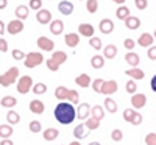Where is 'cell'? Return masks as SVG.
<instances>
[{"mask_svg": "<svg viewBox=\"0 0 156 145\" xmlns=\"http://www.w3.org/2000/svg\"><path fill=\"white\" fill-rule=\"evenodd\" d=\"M55 117H56V120L62 125H69L75 120V117H76V111L73 108V104L69 103V101H61L56 104V108H55Z\"/></svg>", "mask_w": 156, "mask_h": 145, "instance_id": "obj_1", "label": "cell"}, {"mask_svg": "<svg viewBox=\"0 0 156 145\" xmlns=\"http://www.w3.org/2000/svg\"><path fill=\"white\" fill-rule=\"evenodd\" d=\"M55 97L58 100H66L69 103H78V100H80V94L75 90V89H67L66 86H58L56 90H55Z\"/></svg>", "mask_w": 156, "mask_h": 145, "instance_id": "obj_2", "label": "cell"}, {"mask_svg": "<svg viewBox=\"0 0 156 145\" xmlns=\"http://www.w3.org/2000/svg\"><path fill=\"white\" fill-rule=\"evenodd\" d=\"M67 61V55H66V51H62V50H56L53 55H51L50 59H47V67L48 70L51 72H56L59 67H61V64H64Z\"/></svg>", "mask_w": 156, "mask_h": 145, "instance_id": "obj_3", "label": "cell"}, {"mask_svg": "<svg viewBox=\"0 0 156 145\" xmlns=\"http://www.w3.org/2000/svg\"><path fill=\"white\" fill-rule=\"evenodd\" d=\"M19 78V69L17 67H11L8 72H5L3 75H0V84L3 87H8L11 84H14V81Z\"/></svg>", "mask_w": 156, "mask_h": 145, "instance_id": "obj_4", "label": "cell"}, {"mask_svg": "<svg viewBox=\"0 0 156 145\" xmlns=\"http://www.w3.org/2000/svg\"><path fill=\"white\" fill-rule=\"evenodd\" d=\"M42 61H44L42 53H39V51H30V53L25 56L23 64H25V67H27V69H33V67H36V65L41 64Z\"/></svg>", "mask_w": 156, "mask_h": 145, "instance_id": "obj_5", "label": "cell"}, {"mask_svg": "<svg viewBox=\"0 0 156 145\" xmlns=\"http://www.w3.org/2000/svg\"><path fill=\"white\" fill-rule=\"evenodd\" d=\"M31 87H33V78L30 75H25V76L19 78V81H17V92L19 94H27Z\"/></svg>", "mask_w": 156, "mask_h": 145, "instance_id": "obj_6", "label": "cell"}, {"mask_svg": "<svg viewBox=\"0 0 156 145\" xmlns=\"http://www.w3.org/2000/svg\"><path fill=\"white\" fill-rule=\"evenodd\" d=\"M117 89H119V84H117V81H114V80L103 81L101 86H100V92H98V94H103V95H112L114 92H117Z\"/></svg>", "mask_w": 156, "mask_h": 145, "instance_id": "obj_7", "label": "cell"}, {"mask_svg": "<svg viewBox=\"0 0 156 145\" xmlns=\"http://www.w3.org/2000/svg\"><path fill=\"white\" fill-rule=\"evenodd\" d=\"M131 104H133L134 109L144 108L145 104H147V97H145V94H133V97H131Z\"/></svg>", "mask_w": 156, "mask_h": 145, "instance_id": "obj_8", "label": "cell"}, {"mask_svg": "<svg viewBox=\"0 0 156 145\" xmlns=\"http://www.w3.org/2000/svg\"><path fill=\"white\" fill-rule=\"evenodd\" d=\"M22 30H23V22L19 20V19L11 20V22L8 23V27H6V31H8L9 34H19Z\"/></svg>", "mask_w": 156, "mask_h": 145, "instance_id": "obj_9", "label": "cell"}, {"mask_svg": "<svg viewBox=\"0 0 156 145\" xmlns=\"http://www.w3.org/2000/svg\"><path fill=\"white\" fill-rule=\"evenodd\" d=\"M37 47L41 48V50H44V51H51V50H53V47H55V44H53L51 39H48L45 36H41V37L37 39Z\"/></svg>", "mask_w": 156, "mask_h": 145, "instance_id": "obj_10", "label": "cell"}, {"mask_svg": "<svg viewBox=\"0 0 156 145\" xmlns=\"http://www.w3.org/2000/svg\"><path fill=\"white\" fill-rule=\"evenodd\" d=\"M98 28H100V31H101L103 34H109V33H112V30H114V22H112L111 19H101V20L98 22Z\"/></svg>", "mask_w": 156, "mask_h": 145, "instance_id": "obj_11", "label": "cell"}, {"mask_svg": "<svg viewBox=\"0 0 156 145\" xmlns=\"http://www.w3.org/2000/svg\"><path fill=\"white\" fill-rule=\"evenodd\" d=\"M36 20L39 23H50L51 22V12L48 9H39L36 11Z\"/></svg>", "mask_w": 156, "mask_h": 145, "instance_id": "obj_12", "label": "cell"}, {"mask_svg": "<svg viewBox=\"0 0 156 145\" xmlns=\"http://www.w3.org/2000/svg\"><path fill=\"white\" fill-rule=\"evenodd\" d=\"M58 9H59L61 14L69 16V14H72V11H73V3L70 2V0H62V2L58 3Z\"/></svg>", "mask_w": 156, "mask_h": 145, "instance_id": "obj_13", "label": "cell"}, {"mask_svg": "<svg viewBox=\"0 0 156 145\" xmlns=\"http://www.w3.org/2000/svg\"><path fill=\"white\" fill-rule=\"evenodd\" d=\"M90 112V106L87 103H80L78 104V111H76V117L80 118V120H86L87 115Z\"/></svg>", "mask_w": 156, "mask_h": 145, "instance_id": "obj_14", "label": "cell"}, {"mask_svg": "<svg viewBox=\"0 0 156 145\" xmlns=\"http://www.w3.org/2000/svg\"><path fill=\"white\" fill-rule=\"evenodd\" d=\"M78 31H80V34L81 36H86V37H92V34H94V27L90 23H80V27H78Z\"/></svg>", "mask_w": 156, "mask_h": 145, "instance_id": "obj_15", "label": "cell"}, {"mask_svg": "<svg viewBox=\"0 0 156 145\" xmlns=\"http://www.w3.org/2000/svg\"><path fill=\"white\" fill-rule=\"evenodd\" d=\"M137 44L140 47H151L153 45V34H150V33L140 34L139 39H137Z\"/></svg>", "mask_w": 156, "mask_h": 145, "instance_id": "obj_16", "label": "cell"}, {"mask_svg": "<svg viewBox=\"0 0 156 145\" xmlns=\"http://www.w3.org/2000/svg\"><path fill=\"white\" fill-rule=\"evenodd\" d=\"M125 27H126L128 30H136V28H139V27H140V19L136 17V16L126 17V19H125Z\"/></svg>", "mask_w": 156, "mask_h": 145, "instance_id": "obj_17", "label": "cell"}, {"mask_svg": "<svg viewBox=\"0 0 156 145\" xmlns=\"http://www.w3.org/2000/svg\"><path fill=\"white\" fill-rule=\"evenodd\" d=\"M64 41H66V45L67 47H76L78 44H80V36H78L76 33H69L66 34V37H64Z\"/></svg>", "mask_w": 156, "mask_h": 145, "instance_id": "obj_18", "label": "cell"}, {"mask_svg": "<svg viewBox=\"0 0 156 145\" xmlns=\"http://www.w3.org/2000/svg\"><path fill=\"white\" fill-rule=\"evenodd\" d=\"M131 80H142V78L145 76V72L144 70H140V69H137V67H133V69H129V70H126L125 72Z\"/></svg>", "mask_w": 156, "mask_h": 145, "instance_id": "obj_19", "label": "cell"}, {"mask_svg": "<svg viewBox=\"0 0 156 145\" xmlns=\"http://www.w3.org/2000/svg\"><path fill=\"white\" fill-rule=\"evenodd\" d=\"M125 61H126L129 65H131V67H137L140 58H139V55H137V53H134V51H129V53H126V55H125Z\"/></svg>", "mask_w": 156, "mask_h": 145, "instance_id": "obj_20", "label": "cell"}, {"mask_svg": "<svg viewBox=\"0 0 156 145\" xmlns=\"http://www.w3.org/2000/svg\"><path fill=\"white\" fill-rule=\"evenodd\" d=\"M30 109H31V112H34V114H42L44 112V103L41 101V100H31L30 101Z\"/></svg>", "mask_w": 156, "mask_h": 145, "instance_id": "obj_21", "label": "cell"}, {"mask_svg": "<svg viewBox=\"0 0 156 145\" xmlns=\"http://www.w3.org/2000/svg\"><path fill=\"white\" fill-rule=\"evenodd\" d=\"M62 30H64V23L59 19L50 22V31H51V34H61Z\"/></svg>", "mask_w": 156, "mask_h": 145, "instance_id": "obj_22", "label": "cell"}, {"mask_svg": "<svg viewBox=\"0 0 156 145\" xmlns=\"http://www.w3.org/2000/svg\"><path fill=\"white\" fill-rule=\"evenodd\" d=\"M75 83L80 86V87H89L90 86V78L87 73H81L75 78Z\"/></svg>", "mask_w": 156, "mask_h": 145, "instance_id": "obj_23", "label": "cell"}, {"mask_svg": "<svg viewBox=\"0 0 156 145\" xmlns=\"http://www.w3.org/2000/svg\"><path fill=\"white\" fill-rule=\"evenodd\" d=\"M0 104H2L3 108H8V109H11V108H14L16 104H17V100H16V97L6 95V97H3L2 100H0Z\"/></svg>", "mask_w": 156, "mask_h": 145, "instance_id": "obj_24", "label": "cell"}, {"mask_svg": "<svg viewBox=\"0 0 156 145\" xmlns=\"http://www.w3.org/2000/svg\"><path fill=\"white\" fill-rule=\"evenodd\" d=\"M28 12H30L28 6L19 5V6L16 8V17H17L19 20H23V19H27V17H28Z\"/></svg>", "mask_w": 156, "mask_h": 145, "instance_id": "obj_25", "label": "cell"}, {"mask_svg": "<svg viewBox=\"0 0 156 145\" xmlns=\"http://www.w3.org/2000/svg\"><path fill=\"white\" fill-rule=\"evenodd\" d=\"M90 115H92L94 118H95V120H101V118L103 117H105V111H103V108L100 106V104H95V106L92 108V109H90Z\"/></svg>", "mask_w": 156, "mask_h": 145, "instance_id": "obj_26", "label": "cell"}, {"mask_svg": "<svg viewBox=\"0 0 156 145\" xmlns=\"http://www.w3.org/2000/svg\"><path fill=\"white\" fill-rule=\"evenodd\" d=\"M115 55H117L115 45H106L105 48H103V56H105L106 59H112V58H115Z\"/></svg>", "mask_w": 156, "mask_h": 145, "instance_id": "obj_27", "label": "cell"}, {"mask_svg": "<svg viewBox=\"0 0 156 145\" xmlns=\"http://www.w3.org/2000/svg\"><path fill=\"white\" fill-rule=\"evenodd\" d=\"M58 134H59V131L56 129V128H47L45 131H44V139L45 140H55L56 137H58Z\"/></svg>", "mask_w": 156, "mask_h": 145, "instance_id": "obj_28", "label": "cell"}, {"mask_svg": "<svg viewBox=\"0 0 156 145\" xmlns=\"http://www.w3.org/2000/svg\"><path fill=\"white\" fill-rule=\"evenodd\" d=\"M90 65H92V69H101L103 65H105V59L100 55H95V56L90 58Z\"/></svg>", "mask_w": 156, "mask_h": 145, "instance_id": "obj_29", "label": "cell"}, {"mask_svg": "<svg viewBox=\"0 0 156 145\" xmlns=\"http://www.w3.org/2000/svg\"><path fill=\"white\" fill-rule=\"evenodd\" d=\"M6 120L9 122V125H16V123H19L20 122V115L16 112V111H8V114H6Z\"/></svg>", "mask_w": 156, "mask_h": 145, "instance_id": "obj_30", "label": "cell"}, {"mask_svg": "<svg viewBox=\"0 0 156 145\" xmlns=\"http://www.w3.org/2000/svg\"><path fill=\"white\" fill-rule=\"evenodd\" d=\"M105 109H106L108 112H111V114H114V112L117 111V103H115L111 97H106V98H105Z\"/></svg>", "mask_w": 156, "mask_h": 145, "instance_id": "obj_31", "label": "cell"}, {"mask_svg": "<svg viewBox=\"0 0 156 145\" xmlns=\"http://www.w3.org/2000/svg\"><path fill=\"white\" fill-rule=\"evenodd\" d=\"M115 16H117V19L125 20L126 17H129V16H131V14H129V8H128V6H120L119 9L115 11Z\"/></svg>", "mask_w": 156, "mask_h": 145, "instance_id": "obj_32", "label": "cell"}, {"mask_svg": "<svg viewBox=\"0 0 156 145\" xmlns=\"http://www.w3.org/2000/svg\"><path fill=\"white\" fill-rule=\"evenodd\" d=\"M84 123H80V125H78L75 129H73V136L78 139V140H80V139H84L87 134H86V131H84Z\"/></svg>", "mask_w": 156, "mask_h": 145, "instance_id": "obj_33", "label": "cell"}, {"mask_svg": "<svg viewBox=\"0 0 156 145\" xmlns=\"http://www.w3.org/2000/svg\"><path fill=\"white\" fill-rule=\"evenodd\" d=\"M12 134V126L11 125H0V137L8 139Z\"/></svg>", "mask_w": 156, "mask_h": 145, "instance_id": "obj_34", "label": "cell"}, {"mask_svg": "<svg viewBox=\"0 0 156 145\" xmlns=\"http://www.w3.org/2000/svg\"><path fill=\"white\" fill-rule=\"evenodd\" d=\"M89 45L92 47L94 50H100V48H103V45H101V39L97 37V36H92V37L89 39Z\"/></svg>", "mask_w": 156, "mask_h": 145, "instance_id": "obj_35", "label": "cell"}, {"mask_svg": "<svg viewBox=\"0 0 156 145\" xmlns=\"http://www.w3.org/2000/svg\"><path fill=\"white\" fill-rule=\"evenodd\" d=\"M86 8H87V11L90 12V14L97 12V9H98V0H87V2H86Z\"/></svg>", "mask_w": 156, "mask_h": 145, "instance_id": "obj_36", "label": "cell"}, {"mask_svg": "<svg viewBox=\"0 0 156 145\" xmlns=\"http://www.w3.org/2000/svg\"><path fill=\"white\" fill-rule=\"evenodd\" d=\"M84 126H86L87 129L92 131V129H97V128L100 126V122H98V120H95L94 117H90V118H87V122H84Z\"/></svg>", "mask_w": 156, "mask_h": 145, "instance_id": "obj_37", "label": "cell"}, {"mask_svg": "<svg viewBox=\"0 0 156 145\" xmlns=\"http://www.w3.org/2000/svg\"><path fill=\"white\" fill-rule=\"evenodd\" d=\"M33 92H34L36 95L45 94V92H47V84H44V83H37V84H34V86H33Z\"/></svg>", "mask_w": 156, "mask_h": 145, "instance_id": "obj_38", "label": "cell"}, {"mask_svg": "<svg viewBox=\"0 0 156 145\" xmlns=\"http://www.w3.org/2000/svg\"><path fill=\"white\" fill-rule=\"evenodd\" d=\"M126 92L128 94H136V90H137V84H136V80H128L126 81V86H125Z\"/></svg>", "mask_w": 156, "mask_h": 145, "instance_id": "obj_39", "label": "cell"}, {"mask_svg": "<svg viewBox=\"0 0 156 145\" xmlns=\"http://www.w3.org/2000/svg\"><path fill=\"white\" fill-rule=\"evenodd\" d=\"M134 114H136V111H134V109H128V108H126V109L123 111V118H125L126 122H129V123H131V120H133Z\"/></svg>", "mask_w": 156, "mask_h": 145, "instance_id": "obj_40", "label": "cell"}, {"mask_svg": "<svg viewBox=\"0 0 156 145\" xmlns=\"http://www.w3.org/2000/svg\"><path fill=\"white\" fill-rule=\"evenodd\" d=\"M30 131H31V133H41V122L31 120L30 122Z\"/></svg>", "mask_w": 156, "mask_h": 145, "instance_id": "obj_41", "label": "cell"}, {"mask_svg": "<svg viewBox=\"0 0 156 145\" xmlns=\"http://www.w3.org/2000/svg\"><path fill=\"white\" fill-rule=\"evenodd\" d=\"M111 137H112L114 142H120L122 137H123V134H122V131H120V129H114L112 133H111Z\"/></svg>", "mask_w": 156, "mask_h": 145, "instance_id": "obj_42", "label": "cell"}, {"mask_svg": "<svg viewBox=\"0 0 156 145\" xmlns=\"http://www.w3.org/2000/svg\"><path fill=\"white\" fill-rule=\"evenodd\" d=\"M42 8V0H30V9L39 11Z\"/></svg>", "mask_w": 156, "mask_h": 145, "instance_id": "obj_43", "label": "cell"}, {"mask_svg": "<svg viewBox=\"0 0 156 145\" xmlns=\"http://www.w3.org/2000/svg\"><path fill=\"white\" fill-rule=\"evenodd\" d=\"M147 56H148V59H151V61H156V45H153V47H148V50H147Z\"/></svg>", "mask_w": 156, "mask_h": 145, "instance_id": "obj_44", "label": "cell"}, {"mask_svg": "<svg viewBox=\"0 0 156 145\" xmlns=\"http://www.w3.org/2000/svg\"><path fill=\"white\" fill-rule=\"evenodd\" d=\"M134 5H136V8L137 9H145L147 8V5H148V2H147V0H134Z\"/></svg>", "mask_w": 156, "mask_h": 145, "instance_id": "obj_45", "label": "cell"}, {"mask_svg": "<svg viewBox=\"0 0 156 145\" xmlns=\"http://www.w3.org/2000/svg\"><path fill=\"white\" fill-rule=\"evenodd\" d=\"M101 83H103V80H101V78H95V80L92 81V89L97 92V94L100 92V86H101Z\"/></svg>", "mask_w": 156, "mask_h": 145, "instance_id": "obj_46", "label": "cell"}, {"mask_svg": "<svg viewBox=\"0 0 156 145\" xmlns=\"http://www.w3.org/2000/svg\"><path fill=\"white\" fill-rule=\"evenodd\" d=\"M145 143H147V145H156V134H153V133L147 134V137H145Z\"/></svg>", "mask_w": 156, "mask_h": 145, "instance_id": "obj_47", "label": "cell"}, {"mask_svg": "<svg viewBox=\"0 0 156 145\" xmlns=\"http://www.w3.org/2000/svg\"><path fill=\"white\" fill-rule=\"evenodd\" d=\"M12 58H14V59H25V53H23V51L22 50H12Z\"/></svg>", "mask_w": 156, "mask_h": 145, "instance_id": "obj_48", "label": "cell"}, {"mask_svg": "<svg viewBox=\"0 0 156 145\" xmlns=\"http://www.w3.org/2000/svg\"><path fill=\"white\" fill-rule=\"evenodd\" d=\"M142 120H144V118H142V115H140L139 112H136L134 117H133V120H131V125H140Z\"/></svg>", "mask_w": 156, "mask_h": 145, "instance_id": "obj_49", "label": "cell"}, {"mask_svg": "<svg viewBox=\"0 0 156 145\" xmlns=\"http://www.w3.org/2000/svg\"><path fill=\"white\" fill-rule=\"evenodd\" d=\"M123 47L126 50H133L134 48V41H133V39H125V41H123Z\"/></svg>", "mask_w": 156, "mask_h": 145, "instance_id": "obj_50", "label": "cell"}, {"mask_svg": "<svg viewBox=\"0 0 156 145\" xmlns=\"http://www.w3.org/2000/svg\"><path fill=\"white\" fill-rule=\"evenodd\" d=\"M0 51H8V42L5 41V39H0Z\"/></svg>", "mask_w": 156, "mask_h": 145, "instance_id": "obj_51", "label": "cell"}, {"mask_svg": "<svg viewBox=\"0 0 156 145\" xmlns=\"http://www.w3.org/2000/svg\"><path fill=\"white\" fill-rule=\"evenodd\" d=\"M150 87H151V90H153V92H156V75H153V78H151V81H150Z\"/></svg>", "mask_w": 156, "mask_h": 145, "instance_id": "obj_52", "label": "cell"}, {"mask_svg": "<svg viewBox=\"0 0 156 145\" xmlns=\"http://www.w3.org/2000/svg\"><path fill=\"white\" fill-rule=\"evenodd\" d=\"M8 5V0H0V9H5Z\"/></svg>", "mask_w": 156, "mask_h": 145, "instance_id": "obj_53", "label": "cell"}, {"mask_svg": "<svg viewBox=\"0 0 156 145\" xmlns=\"http://www.w3.org/2000/svg\"><path fill=\"white\" fill-rule=\"evenodd\" d=\"M0 145H14V143H12L9 139H2V143H0Z\"/></svg>", "mask_w": 156, "mask_h": 145, "instance_id": "obj_54", "label": "cell"}, {"mask_svg": "<svg viewBox=\"0 0 156 145\" xmlns=\"http://www.w3.org/2000/svg\"><path fill=\"white\" fill-rule=\"evenodd\" d=\"M5 30H6V28H5V25H3V22L0 20V34H3V33H5Z\"/></svg>", "mask_w": 156, "mask_h": 145, "instance_id": "obj_55", "label": "cell"}, {"mask_svg": "<svg viewBox=\"0 0 156 145\" xmlns=\"http://www.w3.org/2000/svg\"><path fill=\"white\" fill-rule=\"evenodd\" d=\"M112 2H115V3H119V5H123L126 0H112Z\"/></svg>", "mask_w": 156, "mask_h": 145, "instance_id": "obj_56", "label": "cell"}, {"mask_svg": "<svg viewBox=\"0 0 156 145\" xmlns=\"http://www.w3.org/2000/svg\"><path fill=\"white\" fill-rule=\"evenodd\" d=\"M70 145H81V143H80V142H78V140H73V142H72Z\"/></svg>", "mask_w": 156, "mask_h": 145, "instance_id": "obj_57", "label": "cell"}, {"mask_svg": "<svg viewBox=\"0 0 156 145\" xmlns=\"http://www.w3.org/2000/svg\"><path fill=\"white\" fill-rule=\"evenodd\" d=\"M89 145H101V143H100V142H90Z\"/></svg>", "mask_w": 156, "mask_h": 145, "instance_id": "obj_58", "label": "cell"}, {"mask_svg": "<svg viewBox=\"0 0 156 145\" xmlns=\"http://www.w3.org/2000/svg\"><path fill=\"white\" fill-rule=\"evenodd\" d=\"M153 37H156V30H154V34H153Z\"/></svg>", "mask_w": 156, "mask_h": 145, "instance_id": "obj_59", "label": "cell"}, {"mask_svg": "<svg viewBox=\"0 0 156 145\" xmlns=\"http://www.w3.org/2000/svg\"><path fill=\"white\" fill-rule=\"evenodd\" d=\"M70 2H72V0H70Z\"/></svg>", "mask_w": 156, "mask_h": 145, "instance_id": "obj_60", "label": "cell"}]
</instances>
